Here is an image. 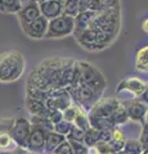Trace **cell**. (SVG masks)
Masks as SVG:
<instances>
[{"label": "cell", "instance_id": "1", "mask_svg": "<svg viewBox=\"0 0 148 154\" xmlns=\"http://www.w3.org/2000/svg\"><path fill=\"white\" fill-rule=\"evenodd\" d=\"M25 71V58L17 50H9L0 54V82H13Z\"/></svg>", "mask_w": 148, "mask_h": 154}, {"label": "cell", "instance_id": "2", "mask_svg": "<svg viewBox=\"0 0 148 154\" xmlns=\"http://www.w3.org/2000/svg\"><path fill=\"white\" fill-rule=\"evenodd\" d=\"M90 27L116 37L118 30H120V8L118 5L104 9L103 12L98 13Z\"/></svg>", "mask_w": 148, "mask_h": 154}, {"label": "cell", "instance_id": "3", "mask_svg": "<svg viewBox=\"0 0 148 154\" xmlns=\"http://www.w3.org/2000/svg\"><path fill=\"white\" fill-rule=\"evenodd\" d=\"M63 60L65 59H61V58H52V59L44 60L36 67L37 72L41 75L49 90L61 88V73Z\"/></svg>", "mask_w": 148, "mask_h": 154}, {"label": "cell", "instance_id": "4", "mask_svg": "<svg viewBox=\"0 0 148 154\" xmlns=\"http://www.w3.org/2000/svg\"><path fill=\"white\" fill-rule=\"evenodd\" d=\"M74 30H75V18L61 14L59 17L53 18L49 21L45 37L48 38L66 37V36L72 35Z\"/></svg>", "mask_w": 148, "mask_h": 154}, {"label": "cell", "instance_id": "5", "mask_svg": "<svg viewBox=\"0 0 148 154\" xmlns=\"http://www.w3.org/2000/svg\"><path fill=\"white\" fill-rule=\"evenodd\" d=\"M79 64L81 68L79 84H85V85L90 86V88H93L95 91L102 94L104 88H106V80H104L103 75L90 63L79 62Z\"/></svg>", "mask_w": 148, "mask_h": 154}, {"label": "cell", "instance_id": "6", "mask_svg": "<svg viewBox=\"0 0 148 154\" xmlns=\"http://www.w3.org/2000/svg\"><path fill=\"white\" fill-rule=\"evenodd\" d=\"M31 131V123L25 118H16L13 123L9 126V135L12 136L13 141L20 148H26V143L28 135Z\"/></svg>", "mask_w": 148, "mask_h": 154}, {"label": "cell", "instance_id": "7", "mask_svg": "<svg viewBox=\"0 0 148 154\" xmlns=\"http://www.w3.org/2000/svg\"><path fill=\"white\" fill-rule=\"evenodd\" d=\"M46 135H48V131L43 130L39 126H32L31 125V131H30V135H28L25 149H27L28 152H32V153L44 152Z\"/></svg>", "mask_w": 148, "mask_h": 154}, {"label": "cell", "instance_id": "8", "mask_svg": "<svg viewBox=\"0 0 148 154\" xmlns=\"http://www.w3.org/2000/svg\"><path fill=\"white\" fill-rule=\"evenodd\" d=\"M17 14H18V19H20V22H21L22 28L26 27L27 25H30L31 22H34L36 18H39L41 16L40 7L35 0H30L28 3L23 4L22 9Z\"/></svg>", "mask_w": 148, "mask_h": 154}, {"label": "cell", "instance_id": "9", "mask_svg": "<svg viewBox=\"0 0 148 154\" xmlns=\"http://www.w3.org/2000/svg\"><path fill=\"white\" fill-rule=\"evenodd\" d=\"M48 23L49 21L40 16L39 18H36L34 22H31L30 25H27L26 27H23L22 30L26 35L30 38H35V40H39V38H44L48 31Z\"/></svg>", "mask_w": 148, "mask_h": 154}, {"label": "cell", "instance_id": "10", "mask_svg": "<svg viewBox=\"0 0 148 154\" xmlns=\"http://www.w3.org/2000/svg\"><path fill=\"white\" fill-rule=\"evenodd\" d=\"M120 105H121V103L115 98H108V99H103V100L99 99L92 107L90 112L97 113V114L102 116V117H106V118H111L112 114L115 113V110L120 107Z\"/></svg>", "mask_w": 148, "mask_h": 154}, {"label": "cell", "instance_id": "11", "mask_svg": "<svg viewBox=\"0 0 148 154\" xmlns=\"http://www.w3.org/2000/svg\"><path fill=\"white\" fill-rule=\"evenodd\" d=\"M63 3L65 0H48V2L40 3V13L48 21L59 17L63 13Z\"/></svg>", "mask_w": 148, "mask_h": 154}, {"label": "cell", "instance_id": "12", "mask_svg": "<svg viewBox=\"0 0 148 154\" xmlns=\"http://www.w3.org/2000/svg\"><path fill=\"white\" fill-rule=\"evenodd\" d=\"M125 107L129 119H133L135 122H142L144 123V116L147 112L148 105L144 103H142L140 100H134V102H128L125 104H122Z\"/></svg>", "mask_w": 148, "mask_h": 154}, {"label": "cell", "instance_id": "13", "mask_svg": "<svg viewBox=\"0 0 148 154\" xmlns=\"http://www.w3.org/2000/svg\"><path fill=\"white\" fill-rule=\"evenodd\" d=\"M98 13L92 12V11H85V12H80L77 16L75 17V30L72 35L75 37H77L81 32H84L85 30H88L92 25V22L94 21L95 16Z\"/></svg>", "mask_w": 148, "mask_h": 154}, {"label": "cell", "instance_id": "14", "mask_svg": "<svg viewBox=\"0 0 148 154\" xmlns=\"http://www.w3.org/2000/svg\"><path fill=\"white\" fill-rule=\"evenodd\" d=\"M77 42L84 46L85 49L88 50H101L103 48L101 45L97 44V32H95L94 28L89 27L88 30H85L84 32H81L77 37H75Z\"/></svg>", "mask_w": 148, "mask_h": 154}, {"label": "cell", "instance_id": "15", "mask_svg": "<svg viewBox=\"0 0 148 154\" xmlns=\"http://www.w3.org/2000/svg\"><path fill=\"white\" fill-rule=\"evenodd\" d=\"M76 63L72 59H65L63 66H62V73H61V88H68L75 80V72H76Z\"/></svg>", "mask_w": 148, "mask_h": 154}, {"label": "cell", "instance_id": "16", "mask_svg": "<svg viewBox=\"0 0 148 154\" xmlns=\"http://www.w3.org/2000/svg\"><path fill=\"white\" fill-rule=\"evenodd\" d=\"M144 88H146V84L143 82V81L134 79V77H130V79H126L118 84L117 93H121V90H128L139 98L140 94L143 93V90H144Z\"/></svg>", "mask_w": 148, "mask_h": 154}, {"label": "cell", "instance_id": "17", "mask_svg": "<svg viewBox=\"0 0 148 154\" xmlns=\"http://www.w3.org/2000/svg\"><path fill=\"white\" fill-rule=\"evenodd\" d=\"M67 139H66L65 135H61L55 131H52V132H48L46 135V140H45V148H44V152L46 154H50L53 153L57 148H58L62 143H65Z\"/></svg>", "mask_w": 148, "mask_h": 154}, {"label": "cell", "instance_id": "18", "mask_svg": "<svg viewBox=\"0 0 148 154\" xmlns=\"http://www.w3.org/2000/svg\"><path fill=\"white\" fill-rule=\"evenodd\" d=\"M26 107L28 109V112H30L32 116H41L44 114L45 112V103L41 102V100H37V99H32V98H28L26 99Z\"/></svg>", "mask_w": 148, "mask_h": 154}, {"label": "cell", "instance_id": "19", "mask_svg": "<svg viewBox=\"0 0 148 154\" xmlns=\"http://www.w3.org/2000/svg\"><path fill=\"white\" fill-rule=\"evenodd\" d=\"M49 95H50V90H43V89L35 88V86L27 85V96H28V98L45 102V100L49 98Z\"/></svg>", "mask_w": 148, "mask_h": 154}, {"label": "cell", "instance_id": "20", "mask_svg": "<svg viewBox=\"0 0 148 154\" xmlns=\"http://www.w3.org/2000/svg\"><path fill=\"white\" fill-rule=\"evenodd\" d=\"M77 107H79V105H77ZM72 123H74V126L81 128L83 131H87V130L90 128L88 116L85 114L84 109L81 108V107H79V112H77V114H76V117H75V119H74Z\"/></svg>", "mask_w": 148, "mask_h": 154}, {"label": "cell", "instance_id": "21", "mask_svg": "<svg viewBox=\"0 0 148 154\" xmlns=\"http://www.w3.org/2000/svg\"><path fill=\"white\" fill-rule=\"evenodd\" d=\"M30 123L32 125V126L41 127L43 130H45V131H48V132L54 131V125L52 123L48 118L40 117V116H32L31 119H30Z\"/></svg>", "mask_w": 148, "mask_h": 154}, {"label": "cell", "instance_id": "22", "mask_svg": "<svg viewBox=\"0 0 148 154\" xmlns=\"http://www.w3.org/2000/svg\"><path fill=\"white\" fill-rule=\"evenodd\" d=\"M111 121H112V123L115 125V126H117V125H124V123H126L129 121L128 112H126V109L122 104L115 110V113L111 117Z\"/></svg>", "mask_w": 148, "mask_h": 154}, {"label": "cell", "instance_id": "23", "mask_svg": "<svg viewBox=\"0 0 148 154\" xmlns=\"http://www.w3.org/2000/svg\"><path fill=\"white\" fill-rule=\"evenodd\" d=\"M79 13H80L79 0H65V3H63V13L62 14L75 18Z\"/></svg>", "mask_w": 148, "mask_h": 154}, {"label": "cell", "instance_id": "24", "mask_svg": "<svg viewBox=\"0 0 148 154\" xmlns=\"http://www.w3.org/2000/svg\"><path fill=\"white\" fill-rule=\"evenodd\" d=\"M135 66L139 71H148V46L142 48L138 51Z\"/></svg>", "mask_w": 148, "mask_h": 154}, {"label": "cell", "instance_id": "25", "mask_svg": "<svg viewBox=\"0 0 148 154\" xmlns=\"http://www.w3.org/2000/svg\"><path fill=\"white\" fill-rule=\"evenodd\" d=\"M99 141V130H95L93 127H90L89 130H87L84 134V144L88 148H93L95 144Z\"/></svg>", "mask_w": 148, "mask_h": 154}, {"label": "cell", "instance_id": "26", "mask_svg": "<svg viewBox=\"0 0 148 154\" xmlns=\"http://www.w3.org/2000/svg\"><path fill=\"white\" fill-rule=\"evenodd\" d=\"M4 12L7 13H18L23 7L21 0H3Z\"/></svg>", "mask_w": 148, "mask_h": 154}, {"label": "cell", "instance_id": "27", "mask_svg": "<svg viewBox=\"0 0 148 154\" xmlns=\"http://www.w3.org/2000/svg\"><path fill=\"white\" fill-rule=\"evenodd\" d=\"M12 145H17L13 141L12 136L9 135V131H0V150H11L9 148H12Z\"/></svg>", "mask_w": 148, "mask_h": 154}, {"label": "cell", "instance_id": "28", "mask_svg": "<svg viewBox=\"0 0 148 154\" xmlns=\"http://www.w3.org/2000/svg\"><path fill=\"white\" fill-rule=\"evenodd\" d=\"M124 150L128 152L129 154H142L143 148H142V144L138 140H128L125 141Z\"/></svg>", "mask_w": 148, "mask_h": 154}, {"label": "cell", "instance_id": "29", "mask_svg": "<svg viewBox=\"0 0 148 154\" xmlns=\"http://www.w3.org/2000/svg\"><path fill=\"white\" fill-rule=\"evenodd\" d=\"M84 134L85 131H83L81 128L74 126L71 128V131L68 132V135L66 136L67 141H75V143H83L84 141Z\"/></svg>", "mask_w": 148, "mask_h": 154}, {"label": "cell", "instance_id": "30", "mask_svg": "<svg viewBox=\"0 0 148 154\" xmlns=\"http://www.w3.org/2000/svg\"><path fill=\"white\" fill-rule=\"evenodd\" d=\"M72 127H74V123L72 122H68V121H65V119H62L61 122L54 125V131L61 134V135H65V136H67L68 132L71 131V128H72Z\"/></svg>", "mask_w": 148, "mask_h": 154}, {"label": "cell", "instance_id": "31", "mask_svg": "<svg viewBox=\"0 0 148 154\" xmlns=\"http://www.w3.org/2000/svg\"><path fill=\"white\" fill-rule=\"evenodd\" d=\"M79 112V107L77 105H72L71 104L67 109H65L63 112V119L65 121H68V122H74V119L76 117V114Z\"/></svg>", "mask_w": 148, "mask_h": 154}, {"label": "cell", "instance_id": "32", "mask_svg": "<svg viewBox=\"0 0 148 154\" xmlns=\"http://www.w3.org/2000/svg\"><path fill=\"white\" fill-rule=\"evenodd\" d=\"M68 143L74 154H89V148L84 143H75V141H68Z\"/></svg>", "mask_w": 148, "mask_h": 154}, {"label": "cell", "instance_id": "33", "mask_svg": "<svg viewBox=\"0 0 148 154\" xmlns=\"http://www.w3.org/2000/svg\"><path fill=\"white\" fill-rule=\"evenodd\" d=\"M139 143L142 144L143 152H147L148 150V125L147 123H143V128L139 136Z\"/></svg>", "mask_w": 148, "mask_h": 154}, {"label": "cell", "instance_id": "34", "mask_svg": "<svg viewBox=\"0 0 148 154\" xmlns=\"http://www.w3.org/2000/svg\"><path fill=\"white\" fill-rule=\"evenodd\" d=\"M125 141L126 140H117V139H111V140L108 141V144H109V146H111L112 152L118 153L120 150H122L124 146H125Z\"/></svg>", "mask_w": 148, "mask_h": 154}, {"label": "cell", "instance_id": "35", "mask_svg": "<svg viewBox=\"0 0 148 154\" xmlns=\"http://www.w3.org/2000/svg\"><path fill=\"white\" fill-rule=\"evenodd\" d=\"M103 4L101 3V0H90V5H89V11L95 12V13H101L104 11Z\"/></svg>", "mask_w": 148, "mask_h": 154}, {"label": "cell", "instance_id": "36", "mask_svg": "<svg viewBox=\"0 0 148 154\" xmlns=\"http://www.w3.org/2000/svg\"><path fill=\"white\" fill-rule=\"evenodd\" d=\"M112 139V130H101L99 131V141L108 143Z\"/></svg>", "mask_w": 148, "mask_h": 154}, {"label": "cell", "instance_id": "37", "mask_svg": "<svg viewBox=\"0 0 148 154\" xmlns=\"http://www.w3.org/2000/svg\"><path fill=\"white\" fill-rule=\"evenodd\" d=\"M138 100H140L142 103L148 105V84H146V88H144V90H143V93L140 94V96L138 98Z\"/></svg>", "mask_w": 148, "mask_h": 154}, {"label": "cell", "instance_id": "38", "mask_svg": "<svg viewBox=\"0 0 148 154\" xmlns=\"http://www.w3.org/2000/svg\"><path fill=\"white\" fill-rule=\"evenodd\" d=\"M101 3L103 4V7L106 9L118 5V0H101Z\"/></svg>", "mask_w": 148, "mask_h": 154}, {"label": "cell", "instance_id": "39", "mask_svg": "<svg viewBox=\"0 0 148 154\" xmlns=\"http://www.w3.org/2000/svg\"><path fill=\"white\" fill-rule=\"evenodd\" d=\"M89 5H90V0H79V8H80V12L89 11Z\"/></svg>", "mask_w": 148, "mask_h": 154}, {"label": "cell", "instance_id": "40", "mask_svg": "<svg viewBox=\"0 0 148 154\" xmlns=\"http://www.w3.org/2000/svg\"><path fill=\"white\" fill-rule=\"evenodd\" d=\"M142 27H143V30H144L146 32H148V18L146 19L144 22H143V25H142Z\"/></svg>", "mask_w": 148, "mask_h": 154}, {"label": "cell", "instance_id": "41", "mask_svg": "<svg viewBox=\"0 0 148 154\" xmlns=\"http://www.w3.org/2000/svg\"><path fill=\"white\" fill-rule=\"evenodd\" d=\"M144 123L148 125V108H147V112H146V116H144Z\"/></svg>", "mask_w": 148, "mask_h": 154}, {"label": "cell", "instance_id": "42", "mask_svg": "<svg viewBox=\"0 0 148 154\" xmlns=\"http://www.w3.org/2000/svg\"><path fill=\"white\" fill-rule=\"evenodd\" d=\"M0 12H4V5H3V0H0Z\"/></svg>", "mask_w": 148, "mask_h": 154}, {"label": "cell", "instance_id": "43", "mask_svg": "<svg viewBox=\"0 0 148 154\" xmlns=\"http://www.w3.org/2000/svg\"><path fill=\"white\" fill-rule=\"evenodd\" d=\"M2 154H22V153H18V152H11V153H2Z\"/></svg>", "mask_w": 148, "mask_h": 154}, {"label": "cell", "instance_id": "44", "mask_svg": "<svg viewBox=\"0 0 148 154\" xmlns=\"http://www.w3.org/2000/svg\"><path fill=\"white\" fill-rule=\"evenodd\" d=\"M117 154H129L128 152H125V150H124V149H122V150H120V152H118Z\"/></svg>", "mask_w": 148, "mask_h": 154}, {"label": "cell", "instance_id": "45", "mask_svg": "<svg viewBox=\"0 0 148 154\" xmlns=\"http://www.w3.org/2000/svg\"><path fill=\"white\" fill-rule=\"evenodd\" d=\"M35 2H36L37 4H40V3H44V2H48V0H35Z\"/></svg>", "mask_w": 148, "mask_h": 154}, {"label": "cell", "instance_id": "46", "mask_svg": "<svg viewBox=\"0 0 148 154\" xmlns=\"http://www.w3.org/2000/svg\"><path fill=\"white\" fill-rule=\"evenodd\" d=\"M26 154H36V153H32V152H27Z\"/></svg>", "mask_w": 148, "mask_h": 154}, {"label": "cell", "instance_id": "47", "mask_svg": "<svg viewBox=\"0 0 148 154\" xmlns=\"http://www.w3.org/2000/svg\"><path fill=\"white\" fill-rule=\"evenodd\" d=\"M108 154H117V153H115V152H111V153H108Z\"/></svg>", "mask_w": 148, "mask_h": 154}, {"label": "cell", "instance_id": "48", "mask_svg": "<svg viewBox=\"0 0 148 154\" xmlns=\"http://www.w3.org/2000/svg\"><path fill=\"white\" fill-rule=\"evenodd\" d=\"M143 154H148V150L147 152H143Z\"/></svg>", "mask_w": 148, "mask_h": 154}, {"label": "cell", "instance_id": "49", "mask_svg": "<svg viewBox=\"0 0 148 154\" xmlns=\"http://www.w3.org/2000/svg\"><path fill=\"white\" fill-rule=\"evenodd\" d=\"M142 154H143V153H142Z\"/></svg>", "mask_w": 148, "mask_h": 154}]
</instances>
